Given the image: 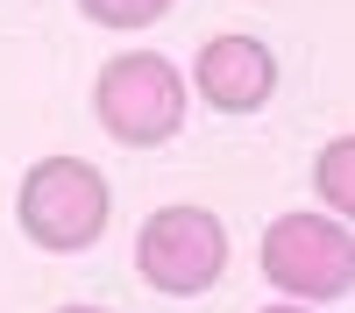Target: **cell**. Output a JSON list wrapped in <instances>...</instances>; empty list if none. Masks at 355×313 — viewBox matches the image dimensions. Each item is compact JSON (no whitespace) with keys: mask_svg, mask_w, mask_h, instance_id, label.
<instances>
[{"mask_svg":"<svg viewBox=\"0 0 355 313\" xmlns=\"http://www.w3.org/2000/svg\"><path fill=\"white\" fill-rule=\"evenodd\" d=\"M114 221V185L100 164H85L71 150L36 157L21 171V192H15V228L43 256H85Z\"/></svg>","mask_w":355,"mask_h":313,"instance_id":"cell-1","label":"cell"},{"mask_svg":"<svg viewBox=\"0 0 355 313\" xmlns=\"http://www.w3.org/2000/svg\"><path fill=\"white\" fill-rule=\"evenodd\" d=\"M192 85L164 50H114L93 71V121L121 142V150H157L185 128Z\"/></svg>","mask_w":355,"mask_h":313,"instance_id":"cell-2","label":"cell"},{"mask_svg":"<svg viewBox=\"0 0 355 313\" xmlns=\"http://www.w3.org/2000/svg\"><path fill=\"white\" fill-rule=\"evenodd\" d=\"M135 278L164 299H199L227 278V221L199 199H171V207L142 214L135 228Z\"/></svg>","mask_w":355,"mask_h":313,"instance_id":"cell-3","label":"cell"},{"mask_svg":"<svg viewBox=\"0 0 355 313\" xmlns=\"http://www.w3.org/2000/svg\"><path fill=\"white\" fill-rule=\"evenodd\" d=\"M256 256H263V278H270L284 299H306V306H334V299H348V285H355L348 214H327V207L277 214L270 228H263Z\"/></svg>","mask_w":355,"mask_h":313,"instance_id":"cell-4","label":"cell"},{"mask_svg":"<svg viewBox=\"0 0 355 313\" xmlns=\"http://www.w3.org/2000/svg\"><path fill=\"white\" fill-rule=\"evenodd\" d=\"M192 85L214 114H263L277 93V50L249 28H220L192 57Z\"/></svg>","mask_w":355,"mask_h":313,"instance_id":"cell-5","label":"cell"},{"mask_svg":"<svg viewBox=\"0 0 355 313\" xmlns=\"http://www.w3.org/2000/svg\"><path fill=\"white\" fill-rule=\"evenodd\" d=\"M313 192L327 214H355V135H334L313 157Z\"/></svg>","mask_w":355,"mask_h":313,"instance_id":"cell-6","label":"cell"},{"mask_svg":"<svg viewBox=\"0 0 355 313\" xmlns=\"http://www.w3.org/2000/svg\"><path fill=\"white\" fill-rule=\"evenodd\" d=\"M178 8V0H78V15L93 28H150Z\"/></svg>","mask_w":355,"mask_h":313,"instance_id":"cell-7","label":"cell"},{"mask_svg":"<svg viewBox=\"0 0 355 313\" xmlns=\"http://www.w3.org/2000/svg\"><path fill=\"white\" fill-rule=\"evenodd\" d=\"M263 313H313L306 299H277V306H263Z\"/></svg>","mask_w":355,"mask_h":313,"instance_id":"cell-8","label":"cell"},{"mask_svg":"<svg viewBox=\"0 0 355 313\" xmlns=\"http://www.w3.org/2000/svg\"><path fill=\"white\" fill-rule=\"evenodd\" d=\"M57 313H107V306H57Z\"/></svg>","mask_w":355,"mask_h":313,"instance_id":"cell-9","label":"cell"}]
</instances>
